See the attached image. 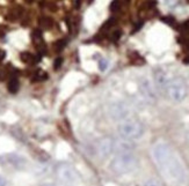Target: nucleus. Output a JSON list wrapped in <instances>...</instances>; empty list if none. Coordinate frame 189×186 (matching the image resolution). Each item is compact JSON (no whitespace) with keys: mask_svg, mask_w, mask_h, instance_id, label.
<instances>
[{"mask_svg":"<svg viewBox=\"0 0 189 186\" xmlns=\"http://www.w3.org/2000/svg\"><path fill=\"white\" fill-rule=\"evenodd\" d=\"M144 186H160V183L157 179H148L145 181Z\"/></svg>","mask_w":189,"mask_h":186,"instance_id":"obj_10","label":"nucleus"},{"mask_svg":"<svg viewBox=\"0 0 189 186\" xmlns=\"http://www.w3.org/2000/svg\"><path fill=\"white\" fill-rule=\"evenodd\" d=\"M138 165L136 155L130 150L118 151L110 163V169L116 175H127L132 172Z\"/></svg>","mask_w":189,"mask_h":186,"instance_id":"obj_2","label":"nucleus"},{"mask_svg":"<svg viewBox=\"0 0 189 186\" xmlns=\"http://www.w3.org/2000/svg\"><path fill=\"white\" fill-rule=\"evenodd\" d=\"M65 43H66L65 41H63V42H61V41H59V42L56 44V45H57V50H61V49H63V46L65 45Z\"/></svg>","mask_w":189,"mask_h":186,"instance_id":"obj_12","label":"nucleus"},{"mask_svg":"<svg viewBox=\"0 0 189 186\" xmlns=\"http://www.w3.org/2000/svg\"><path fill=\"white\" fill-rule=\"evenodd\" d=\"M117 131L122 139L130 141L139 139L144 134V126L140 121L136 119H125L121 121L117 127Z\"/></svg>","mask_w":189,"mask_h":186,"instance_id":"obj_3","label":"nucleus"},{"mask_svg":"<svg viewBox=\"0 0 189 186\" xmlns=\"http://www.w3.org/2000/svg\"><path fill=\"white\" fill-rule=\"evenodd\" d=\"M19 81L16 80V79H12L9 82H8V86H7V88H8V91L9 92H12V94H15V92L19 90Z\"/></svg>","mask_w":189,"mask_h":186,"instance_id":"obj_8","label":"nucleus"},{"mask_svg":"<svg viewBox=\"0 0 189 186\" xmlns=\"http://www.w3.org/2000/svg\"><path fill=\"white\" fill-rule=\"evenodd\" d=\"M5 56H6V53H5L4 51H1V50H0V60H3V59L5 58Z\"/></svg>","mask_w":189,"mask_h":186,"instance_id":"obj_14","label":"nucleus"},{"mask_svg":"<svg viewBox=\"0 0 189 186\" xmlns=\"http://www.w3.org/2000/svg\"><path fill=\"white\" fill-rule=\"evenodd\" d=\"M154 79H155V83H157V87H158L160 90L165 91L166 89V86L168 83V79L166 76V74L163 72V71H158L154 75Z\"/></svg>","mask_w":189,"mask_h":186,"instance_id":"obj_7","label":"nucleus"},{"mask_svg":"<svg viewBox=\"0 0 189 186\" xmlns=\"http://www.w3.org/2000/svg\"><path fill=\"white\" fill-rule=\"evenodd\" d=\"M153 156L160 171L166 178L176 183L184 179V169L173 149L167 143H157L153 148Z\"/></svg>","mask_w":189,"mask_h":186,"instance_id":"obj_1","label":"nucleus"},{"mask_svg":"<svg viewBox=\"0 0 189 186\" xmlns=\"http://www.w3.org/2000/svg\"><path fill=\"white\" fill-rule=\"evenodd\" d=\"M109 8H110L111 12H116V11H118V9L121 8V1H119V0H114V1H111Z\"/></svg>","mask_w":189,"mask_h":186,"instance_id":"obj_9","label":"nucleus"},{"mask_svg":"<svg viewBox=\"0 0 189 186\" xmlns=\"http://www.w3.org/2000/svg\"><path fill=\"white\" fill-rule=\"evenodd\" d=\"M165 92L169 97L171 101L175 103H180L184 101V98L188 95V87L183 79L181 78H174L172 80H168V83L166 86Z\"/></svg>","mask_w":189,"mask_h":186,"instance_id":"obj_4","label":"nucleus"},{"mask_svg":"<svg viewBox=\"0 0 189 186\" xmlns=\"http://www.w3.org/2000/svg\"><path fill=\"white\" fill-rule=\"evenodd\" d=\"M61 64H63V59H61V58H57V59L55 60V68L58 70V68L61 66Z\"/></svg>","mask_w":189,"mask_h":186,"instance_id":"obj_11","label":"nucleus"},{"mask_svg":"<svg viewBox=\"0 0 189 186\" xmlns=\"http://www.w3.org/2000/svg\"><path fill=\"white\" fill-rule=\"evenodd\" d=\"M121 34H122V33L119 31V30H116V31L114 33V35H113V38H114L115 41H116V39H118V38L121 37Z\"/></svg>","mask_w":189,"mask_h":186,"instance_id":"obj_13","label":"nucleus"},{"mask_svg":"<svg viewBox=\"0 0 189 186\" xmlns=\"http://www.w3.org/2000/svg\"><path fill=\"white\" fill-rule=\"evenodd\" d=\"M140 89L142 92L145 97H147L148 100H154L155 98V92H154V88L152 86V83L147 80V79H143L140 81Z\"/></svg>","mask_w":189,"mask_h":186,"instance_id":"obj_6","label":"nucleus"},{"mask_svg":"<svg viewBox=\"0 0 189 186\" xmlns=\"http://www.w3.org/2000/svg\"><path fill=\"white\" fill-rule=\"evenodd\" d=\"M113 149H114V142L110 138L102 139L98 145V154L102 159H106L107 156H109L113 151Z\"/></svg>","mask_w":189,"mask_h":186,"instance_id":"obj_5","label":"nucleus"},{"mask_svg":"<svg viewBox=\"0 0 189 186\" xmlns=\"http://www.w3.org/2000/svg\"><path fill=\"white\" fill-rule=\"evenodd\" d=\"M34 0H27V3H33Z\"/></svg>","mask_w":189,"mask_h":186,"instance_id":"obj_15","label":"nucleus"}]
</instances>
